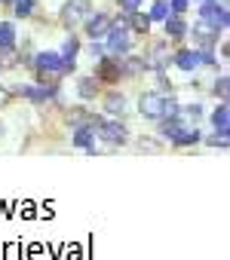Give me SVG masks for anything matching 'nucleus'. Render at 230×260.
I'll use <instances>...</instances> for the list:
<instances>
[{
  "label": "nucleus",
  "mask_w": 230,
  "mask_h": 260,
  "mask_svg": "<svg viewBox=\"0 0 230 260\" xmlns=\"http://www.w3.org/2000/svg\"><path fill=\"white\" fill-rule=\"evenodd\" d=\"M193 37L199 40V46H215V43H218V28H212L206 19H199V22L193 25Z\"/></svg>",
  "instance_id": "obj_13"
},
{
  "label": "nucleus",
  "mask_w": 230,
  "mask_h": 260,
  "mask_svg": "<svg viewBox=\"0 0 230 260\" xmlns=\"http://www.w3.org/2000/svg\"><path fill=\"white\" fill-rule=\"evenodd\" d=\"M138 110H141L145 119H160V116H163V95H160V92H141Z\"/></svg>",
  "instance_id": "obj_7"
},
{
  "label": "nucleus",
  "mask_w": 230,
  "mask_h": 260,
  "mask_svg": "<svg viewBox=\"0 0 230 260\" xmlns=\"http://www.w3.org/2000/svg\"><path fill=\"white\" fill-rule=\"evenodd\" d=\"M148 19H151V22H166V19H169V4H166V0H157Z\"/></svg>",
  "instance_id": "obj_24"
},
{
  "label": "nucleus",
  "mask_w": 230,
  "mask_h": 260,
  "mask_svg": "<svg viewBox=\"0 0 230 260\" xmlns=\"http://www.w3.org/2000/svg\"><path fill=\"white\" fill-rule=\"evenodd\" d=\"M178 113L184 116V122H190V125H196V122L203 119V104H184V107H181Z\"/></svg>",
  "instance_id": "obj_21"
},
{
  "label": "nucleus",
  "mask_w": 230,
  "mask_h": 260,
  "mask_svg": "<svg viewBox=\"0 0 230 260\" xmlns=\"http://www.w3.org/2000/svg\"><path fill=\"white\" fill-rule=\"evenodd\" d=\"M16 46V28L13 22H0V49H10Z\"/></svg>",
  "instance_id": "obj_18"
},
{
  "label": "nucleus",
  "mask_w": 230,
  "mask_h": 260,
  "mask_svg": "<svg viewBox=\"0 0 230 260\" xmlns=\"http://www.w3.org/2000/svg\"><path fill=\"white\" fill-rule=\"evenodd\" d=\"M71 144H74V147H80V150H89V153H92V150H95V147H92V144H95V128H92L89 122H86V125H77V128H74Z\"/></svg>",
  "instance_id": "obj_11"
},
{
  "label": "nucleus",
  "mask_w": 230,
  "mask_h": 260,
  "mask_svg": "<svg viewBox=\"0 0 230 260\" xmlns=\"http://www.w3.org/2000/svg\"><path fill=\"white\" fill-rule=\"evenodd\" d=\"M120 64H123V74H126V77H135V74H141V71H148V64H145V58H138V55H129V52L123 55V61H120Z\"/></svg>",
  "instance_id": "obj_17"
},
{
  "label": "nucleus",
  "mask_w": 230,
  "mask_h": 260,
  "mask_svg": "<svg viewBox=\"0 0 230 260\" xmlns=\"http://www.w3.org/2000/svg\"><path fill=\"white\" fill-rule=\"evenodd\" d=\"M0 138H4V122H0Z\"/></svg>",
  "instance_id": "obj_35"
},
{
  "label": "nucleus",
  "mask_w": 230,
  "mask_h": 260,
  "mask_svg": "<svg viewBox=\"0 0 230 260\" xmlns=\"http://www.w3.org/2000/svg\"><path fill=\"white\" fill-rule=\"evenodd\" d=\"M89 125L95 128V141H104V144H126L129 141V132L120 119H104V116L92 113Z\"/></svg>",
  "instance_id": "obj_2"
},
{
  "label": "nucleus",
  "mask_w": 230,
  "mask_h": 260,
  "mask_svg": "<svg viewBox=\"0 0 230 260\" xmlns=\"http://www.w3.org/2000/svg\"><path fill=\"white\" fill-rule=\"evenodd\" d=\"M28 89H31V83H13V86H7V92L19 95V98H28Z\"/></svg>",
  "instance_id": "obj_30"
},
{
  "label": "nucleus",
  "mask_w": 230,
  "mask_h": 260,
  "mask_svg": "<svg viewBox=\"0 0 230 260\" xmlns=\"http://www.w3.org/2000/svg\"><path fill=\"white\" fill-rule=\"evenodd\" d=\"M227 89H230V80H227V74H221V77L215 80V86H212V92H215V98H221V101H227Z\"/></svg>",
  "instance_id": "obj_25"
},
{
  "label": "nucleus",
  "mask_w": 230,
  "mask_h": 260,
  "mask_svg": "<svg viewBox=\"0 0 230 260\" xmlns=\"http://www.w3.org/2000/svg\"><path fill=\"white\" fill-rule=\"evenodd\" d=\"M107 43H104V55H113V58H123L129 49H132V34H129V13L117 22H110L107 28Z\"/></svg>",
  "instance_id": "obj_1"
},
{
  "label": "nucleus",
  "mask_w": 230,
  "mask_h": 260,
  "mask_svg": "<svg viewBox=\"0 0 230 260\" xmlns=\"http://www.w3.org/2000/svg\"><path fill=\"white\" fill-rule=\"evenodd\" d=\"M175 64H178V71H196L199 68V58H196V49H181V52H175V58H172Z\"/></svg>",
  "instance_id": "obj_15"
},
{
  "label": "nucleus",
  "mask_w": 230,
  "mask_h": 260,
  "mask_svg": "<svg viewBox=\"0 0 230 260\" xmlns=\"http://www.w3.org/2000/svg\"><path fill=\"white\" fill-rule=\"evenodd\" d=\"M77 52H80V40L71 34V37L65 40V46H62V52H59V55H62L65 61H74V58H77Z\"/></svg>",
  "instance_id": "obj_23"
},
{
  "label": "nucleus",
  "mask_w": 230,
  "mask_h": 260,
  "mask_svg": "<svg viewBox=\"0 0 230 260\" xmlns=\"http://www.w3.org/2000/svg\"><path fill=\"white\" fill-rule=\"evenodd\" d=\"M34 71H37L40 83H52V80L65 77V61H62L59 52H40L34 58Z\"/></svg>",
  "instance_id": "obj_3"
},
{
  "label": "nucleus",
  "mask_w": 230,
  "mask_h": 260,
  "mask_svg": "<svg viewBox=\"0 0 230 260\" xmlns=\"http://www.w3.org/2000/svg\"><path fill=\"white\" fill-rule=\"evenodd\" d=\"M169 141H172L175 147H190V144H199V141H203V135H199V128H196V125L184 122L181 128H175V132L169 135Z\"/></svg>",
  "instance_id": "obj_9"
},
{
  "label": "nucleus",
  "mask_w": 230,
  "mask_h": 260,
  "mask_svg": "<svg viewBox=\"0 0 230 260\" xmlns=\"http://www.w3.org/2000/svg\"><path fill=\"white\" fill-rule=\"evenodd\" d=\"M83 28H86V34L92 37V40H101L104 34H107V28H110V16L107 13H89L86 19H83Z\"/></svg>",
  "instance_id": "obj_8"
},
{
  "label": "nucleus",
  "mask_w": 230,
  "mask_h": 260,
  "mask_svg": "<svg viewBox=\"0 0 230 260\" xmlns=\"http://www.w3.org/2000/svg\"><path fill=\"white\" fill-rule=\"evenodd\" d=\"M89 119H92V113L83 110V107H71V110H68V125H74V128H77V125H86Z\"/></svg>",
  "instance_id": "obj_22"
},
{
  "label": "nucleus",
  "mask_w": 230,
  "mask_h": 260,
  "mask_svg": "<svg viewBox=\"0 0 230 260\" xmlns=\"http://www.w3.org/2000/svg\"><path fill=\"white\" fill-rule=\"evenodd\" d=\"M89 55H92V58L98 61V58L104 55V43H98V40H92V46H89Z\"/></svg>",
  "instance_id": "obj_32"
},
{
  "label": "nucleus",
  "mask_w": 230,
  "mask_h": 260,
  "mask_svg": "<svg viewBox=\"0 0 230 260\" xmlns=\"http://www.w3.org/2000/svg\"><path fill=\"white\" fill-rule=\"evenodd\" d=\"M206 144H209V147H221V150H224V147H227V132H215V135H209V138H206Z\"/></svg>",
  "instance_id": "obj_29"
},
{
  "label": "nucleus",
  "mask_w": 230,
  "mask_h": 260,
  "mask_svg": "<svg viewBox=\"0 0 230 260\" xmlns=\"http://www.w3.org/2000/svg\"><path fill=\"white\" fill-rule=\"evenodd\" d=\"M89 13H92V4H89V0H71V4L62 10V22H65L68 28H74V25H80Z\"/></svg>",
  "instance_id": "obj_6"
},
{
  "label": "nucleus",
  "mask_w": 230,
  "mask_h": 260,
  "mask_svg": "<svg viewBox=\"0 0 230 260\" xmlns=\"http://www.w3.org/2000/svg\"><path fill=\"white\" fill-rule=\"evenodd\" d=\"M77 95L83 101H95V95H101V80L98 77H80L77 80Z\"/></svg>",
  "instance_id": "obj_12"
},
{
  "label": "nucleus",
  "mask_w": 230,
  "mask_h": 260,
  "mask_svg": "<svg viewBox=\"0 0 230 260\" xmlns=\"http://www.w3.org/2000/svg\"><path fill=\"white\" fill-rule=\"evenodd\" d=\"M95 77H98L101 83H117V80L123 77V64H120V58H113V55H101V58H98V64H95Z\"/></svg>",
  "instance_id": "obj_4"
},
{
  "label": "nucleus",
  "mask_w": 230,
  "mask_h": 260,
  "mask_svg": "<svg viewBox=\"0 0 230 260\" xmlns=\"http://www.w3.org/2000/svg\"><path fill=\"white\" fill-rule=\"evenodd\" d=\"M212 125H215V132H227V128H230V107H227V101H221V104L215 107Z\"/></svg>",
  "instance_id": "obj_16"
},
{
  "label": "nucleus",
  "mask_w": 230,
  "mask_h": 260,
  "mask_svg": "<svg viewBox=\"0 0 230 260\" xmlns=\"http://www.w3.org/2000/svg\"><path fill=\"white\" fill-rule=\"evenodd\" d=\"M22 61V55L16 52V46H10V49H0V71H7V68H16Z\"/></svg>",
  "instance_id": "obj_20"
},
{
  "label": "nucleus",
  "mask_w": 230,
  "mask_h": 260,
  "mask_svg": "<svg viewBox=\"0 0 230 260\" xmlns=\"http://www.w3.org/2000/svg\"><path fill=\"white\" fill-rule=\"evenodd\" d=\"M199 19H206L218 31H227V7H218L215 0H206V4L199 7Z\"/></svg>",
  "instance_id": "obj_5"
},
{
  "label": "nucleus",
  "mask_w": 230,
  "mask_h": 260,
  "mask_svg": "<svg viewBox=\"0 0 230 260\" xmlns=\"http://www.w3.org/2000/svg\"><path fill=\"white\" fill-rule=\"evenodd\" d=\"M138 150H141V153H160L163 144H160L157 138H145V135H141V138H138Z\"/></svg>",
  "instance_id": "obj_26"
},
{
  "label": "nucleus",
  "mask_w": 230,
  "mask_h": 260,
  "mask_svg": "<svg viewBox=\"0 0 230 260\" xmlns=\"http://www.w3.org/2000/svg\"><path fill=\"white\" fill-rule=\"evenodd\" d=\"M13 4H16V16L19 19H28L34 13V0H13Z\"/></svg>",
  "instance_id": "obj_27"
},
{
  "label": "nucleus",
  "mask_w": 230,
  "mask_h": 260,
  "mask_svg": "<svg viewBox=\"0 0 230 260\" xmlns=\"http://www.w3.org/2000/svg\"><path fill=\"white\" fill-rule=\"evenodd\" d=\"M145 64H148L151 71H166V64H169L166 43H154V46H151V55L145 58Z\"/></svg>",
  "instance_id": "obj_14"
},
{
  "label": "nucleus",
  "mask_w": 230,
  "mask_h": 260,
  "mask_svg": "<svg viewBox=\"0 0 230 260\" xmlns=\"http://www.w3.org/2000/svg\"><path fill=\"white\" fill-rule=\"evenodd\" d=\"M101 104H104V110L110 113V116H126V110H129V101H126V95L123 92H104V98H101Z\"/></svg>",
  "instance_id": "obj_10"
},
{
  "label": "nucleus",
  "mask_w": 230,
  "mask_h": 260,
  "mask_svg": "<svg viewBox=\"0 0 230 260\" xmlns=\"http://www.w3.org/2000/svg\"><path fill=\"white\" fill-rule=\"evenodd\" d=\"M187 7H190V0H172V10H175L178 16H181V13H184Z\"/></svg>",
  "instance_id": "obj_33"
},
{
  "label": "nucleus",
  "mask_w": 230,
  "mask_h": 260,
  "mask_svg": "<svg viewBox=\"0 0 230 260\" xmlns=\"http://www.w3.org/2000/svg\"><path fill=\"white\" fill-rule=\"evenodd\" d=\"M10 98H13V95L7 92V86H0V107H4V104H10Z\"/></svg>",
  "instance_id": "obj_34"
},
{
  "label": "nucleus",
  "mask_w": 230,
  "mask_h": 260,
  "mask_svg": "<svg viewBox=\"0 0 230 260\" xmlns=\"http://www.w3.org/2000/svg\"><path fill=\"white\" fill-rule=\"evenodd\" d=\"M120 7H123V13H138L141 0H120Z\"/></svg>",
  "instance_id": "obj_31"
},
{
  "label": "nucleus",
  "mask_w": 230,
  "mask_h": 260,
  "mask_svg": "<svg viewBox=\"0 0 230 260\" xmlns=\"http://www.w3.org/2000/svg\"><path fill=\"white\" fill-rule=\"evenodd\" d=\"M199 4H206V0H199Z\"/></svg>",
  "instance_id": "obj_36"
},
{
  "label": "nucleus",
  "mask_w": 230,
  "mask_h": 260,
  "mask_svg": "<svg viewBox=\"0 0 230 260\" xmlns=\"http://www.w3.org/2000/svg\"><path fill=\"white\" fill-rule=\"evenodd\" d=\"M166 34H169V37H175V40H178V37H184V34H187V25H184V19H181V16H172V19H166Z\"/></svg>",
  "instance_id": "obj_19"
},
{
  "label": "nucleus",
  "mask_w": 230,
  "mask_h": 260,
  "mask_svg": "<svg viewBox=\"0 0 230 260\" xmlns=\"http://www.w3.org/2000/svg\"><path fill=\"white\" fill-rule=\"evenodd\" d=\"M132 16V25H135V31L138 34H148V28H151V19L148 16H135V13H129Z\"/></svg>",
  "instance_id": "obj_28"
}]
</instances>
